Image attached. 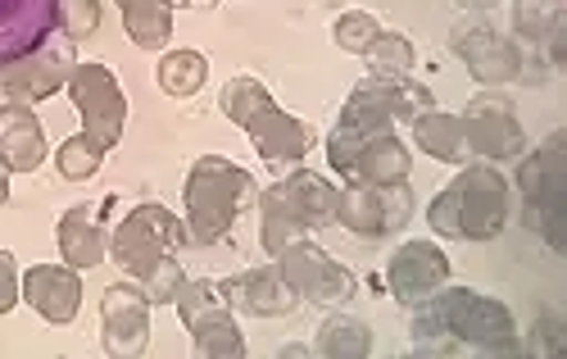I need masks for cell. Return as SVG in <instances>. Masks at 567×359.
Segmentation results:
<instances>
[{
    "label": "cell",
    "instance_id": "6da1fadb",
    "mask_svg": "<svg viewBox=\"0 0 567 359\" xmlns=\"http://www.w3.org/2000/svg\"><path fill=\"white\" fill-rule=\"evenodd\" d=\"M413 309V346L417 350H454L472 346L482 355H523V332H517L513 309L495 296H482L472 287H441Z\"/></svg>",
    "mask_w": 567,
    "mask_h": 359
},
{
    "label": "cell",
    "instance_id": "7a4b0ae2",
    "mask_svg": "<svg viewBox=\"0 0 567 359\" xmlns=\"http://www.w3.org/2000/svg\"><path fill=\"white\" fill-rule=\"evenodd\" d=\"M427 223L436 237L454 242H495L508 223V183L486 160L463 164L454 183L427 205Z\"/></svg>",
    "mask_w": 567,
    "mask_h": 359
},
{
    "label": "cell",
    "instance_id": "3957f363",
    "mask_svg": "<svg viewBox=\"0 0 567 359\" xmlns=\"http://www.w3.org/2000/svg\"><path fill=\"white\" fill-rule=\"evenodd\" d=\"M218 110L246 132V137L255 142V151H259V160H268V164H296V160H305L313 151V127L281 110L268 96V86L259 78H250V73L231 78L223 86Z\"/></svg>",
    "mask_w": 567,
    "mask_h": 359
},
{
    "label": "cell",
    "instance_id": "277c9868",
    "mask_svg": "<svg viewBox=\"0 0 567 359\" xmlns=\"http://www.w3.org/2000/svg\"><path fill=\"white\" fill-rule=\"evenodd\" d=\"M255 196V177L231 164L223 155H200L186 173V187H182V201H186V237L196 246H214L231 233L236 214H241Z\"/></svg>",
    "mask_w": 567,
    "mask_h": 359
},
{
    "label": "cell",
    "instance_id": "5b68a950",
    "mask_svg": "<svg viewBox=\"0 0 567 359\" xmlns=\"http://www.w3.org/2000/svg\"><path fill=\"white\" fill-rule=\"evenodd\" d=\"M177 314L186 332H192V350L200 359H241L246 355V337H241V324H236L231 305L223 300V287L209 283V278H186L182 291H177Z\"/></svg>",
    "mask_w": 567,
    "mask_h": 359
},
{
    "label": "cell",
    "instance_id": "8992f818",
    "mask_svg": "<svg viewBox=\"0 0 567 359\" xmlns=\"http://www.w3.org/2000/svg\"><path fill=\"white\" fill-rule=\"evenodd\" d=\"M182 246V223L173 218V209L146 201V205H132L123 214V223L114 228L110 237V250H114V264L127 268V274L141 283L151 274V268H159L168 255H177Z\"/></svg>",
    "mask_w": 567,
    "mask_h": 359
},
{
    "label": "cell",
    "instance_id": "52a82bcc",
    "mask_svg": "<svg viewBox=\"0 0 567 359\" xmlns=\"http://www.w3.org/2000/svg\"><path fill=\"white\" fill-rule=\"evenodd\" d=\"M382 132H395V114L386 105V92H382V78L368 73L350 101L341 105V119L332 127V137H327V164H332L341 177H350V164L354 155L363 151V142L382 137Z\"/></svg>",
    "mask_w": 567,
    "mask_h": 359
},
{
    "label": "cell",
    "instance_id": "ba28073f",
    "mask_svg": "<svg viewBox=\"0 0 567 359\" xmlns=\"http://www.w3.org/2000/svg\"><path fill=\"white\" fill-rule=\"evenodd\" d=\"M64 92L73 96V105L82 114L86 137L105 151H114L123 142V123H127V96H123L114 69L110 64H73Z\"/></svg>",
    "mask_w": 567,
    "mask_h": 359
},
{
    "label": "cell",
    "instance_id": "9c48e42d",
    "mask_svg": "<svg viewBox=\"0 0 567 359\" xmlns=\"http://www.w3.org/2000/svg\"><path fill=\"white\" fill-rule=\"evenodd\" d=\"M413 218V192L409 183H391V187H363V183H346L337 192V223L346 233L377 242L400 233Z\"/></svg>",
    "mask_w": 567,
    "mask_h": 359
},
{
    "label": "cell",
    "instance_id": "30bf717a",
    "mask_svg": "<svg viewBox=\"0 0 567 359\" xmlns=\"http://www.w3.org/2000/svg\"><path fill=\"white\" fill-rule=\"evenodd\" d=\"M458 123H463L467 155H482L486 164H504V160L527 155V132L517 123L513 101H504L499 92L472 96L467 110L458 114Z\"/></svg>",
    "mask_w": 567,
    "mask_h": 359
},
{
    "label": "cell",
    "instance_id": "8fae6325",
    "mask_svg": "<svg viewBox=\"0 0 567 359\" xmlns=\"http://www.w3.org/2000/svg\"><path fill=\"white\" fill-rule=\"evenodd\" d=\"M281 278L291 283V291L309 305H346L359 291V278L350 274L346 264H337L322 246H313L309 237L291 242L287 250L277 255Z\"/></svg>",
    "mask_w": 567,
    "mask_h": 359
},
{
    "label": "cell",
    "instance_id": "7c38bea8",
    "mask_svg": "<svg viewBox=\"0 0 567 359\" xmlns=\"http://www.w3.org/2000/svg\"><path fill=\"white\" fill-rule=\"evenodd\" d=\"M73 47H78V41H69L60 32V37L45 41V47H37L32 55L6 64V69H0V92H6L10 101H23V105L51 101L55 92H64V86H69V73L78 64Z\"/></svg>",
    "mask_w": 567,
    "mask_h": 359
},
{
    "label": "cell",
    "instance_id": "4fadbf2b",
    "mask_svg": "<svg viewBox=\"0 0 567 359\" xmlns=\"http://www.w3.org/2000/svg\"><path fill=\"white\" fill-rule=\"evenodd\" d=\"M450 47L458 51V60L467 64V73L482 86H504V82H523V51L517 41H508L504 32H495L486 19H463L450 32Z\"/></svg>",
    "mask_w": 567,
    "mask_h": 359
},
{
    "label": "cell",
    "instance_id": "5bb4252c",
    "mask_svg": "<svg viewBox=\"0 0 567 359\" xmlns=\"http://www.w3.org/2000/svg\"><path fill=\"white\" fill-rule=\"evenodd\" d=\"M101 346L114 359H141L151 350V300L132 283H114L101 300Z\"/></svg>",
    "mask_w": 567,
    "mask_h": 359
},
{
    "label": "cell",
    "instance_id": "9a60e30c",
    "mask_svg": "<svg viewBox=\"0 0 567 359\" xmlns=\"http://www.w3.org/2000/svg\"><path fill=\"white\" fill-rule=\"evenodd\" d=\"M60 32V0H0V69Z\"/></svg>",
    "mask_w": 567,
    "mask_h": 359
},
{
    "label": "cell",
    "instance_id": "2e32d148",
    "mask_svg": "<svg viewBox=\"0 0 567 359\" xmlns=\"http://www.w3.org/2000/svg\"><path fill=\"white\" fill-rule=\"evenodd\" d=\"M450 283V255L436 242H404L386 264V287L400 305H417Z\"/></svg>",
    "mask_w": 567,
    "mask_h": 359
},
{
    "label": "cell",
    "instance_id": "e0dca14e",
    "mask_svg": "<svg viewBox=\"0 0 567 359\" xmlns=\"http://www.w3.org/2000/svg\"><path fill=\"white\" fill-rule=\"evenodd\" d=\"M23 287V300L41 314L45 324H73L78 319V309H82V278H78V268L73 264H32L28 274L19 278Z\"/></svg>",
    "mask_w": 567,
    "mask_h": 359
},
{
    "label": "cell",
    "instance_id": "ac0fdd59",
    "mask_svg": "<svg viewBox=\"0 0 567 359\" xmlns=\"http://www.w3.org/2000/svg\"><path fill=\"white\" fill-rule=\"evenodd\" d=\"M223 300L231 309H246L255 319H287V314L300 305V296L291 291V283L281 278L277 264H259V268H246L236 278H223Z\"/></svg>",
    "mask_w": 567,
    "mask_h": 359
},
{
    "label": "cell",
    "instance_id": "d6986e66",
    "mask_svg": "<svg viewBox=\"0 0 567 359\" xmlns=\"http://www.w3.org/2000/svg\"><path fill=\"white\" fill-rule=\"evenodd\" d=\"M45 155H51V146H45V132H41L32 105H23V101L0 105V164L10 173H37L45 164Z\"/></svg>",
    "mask_w": 567,
    "mask_h": 359
},
{
    "label": "cell",
    "instance_id": "ffe728a7",
    "mask_svg": "<svg viewBox=\"0 0 567 359\" xmlns=\"http://www.w3.org/2000/svg\"><path fill=\"white\" fill-rule=\"evenodd\" d=\"M409 168H413L409 146L395 137V132H382V137L363 142V151L354 155V164H350V177H346V183H363V187H391V183H409Z\"/></svg>",
    "mask_w": 567,
    "mask_h": 359
},
{
    "label": "cell",
    "instance_id": "44dd1931",
    "mask_svg": "<svg viewBox=\"0 0 567 359\" xmlns=\"http://www.w3.org/2000/svg\"><path fill=\"white\" fill-rule=\"evenodd\" d=\"M105 250H110V242H105L96 205H73V209L60 214V255H64V264H73L82 274V268L105 264Z\"/></svg>",
    "mask_w": 567,
    "mask_h": 359
},
{
    "label": "cell",
    "instance_id": "7402d4cb",
    "mask_svg": "<svg viewBox=\"0 0 567 359\" xmlns=\"http://www.w3.org/2000/svg\"><path fill=\"white\" fill-rule=\"evenodd\" d=\"M313 228H309V218L300 214V205L281 192V183L277 187H268L264 196H259V246L277 259L281 250H287L291 242H300V237H309Z\"/></svg>",
    "mask_w": 567,
    "mask_h": 359
},
{
    "label": "cell",
    "instance_id": "603a6c76",
    "mask_svg": "<svg viewBox=\"0 0 567 359\" xmlns=\"http://www.w3.org/2000/svg\"><path fill=\"white\" fill-rule=\"evenodd\" d=\"M413 142H417V151H427L441 164H463L467 160V142H463L458 114H445L436 105L413 119Z\"/></svg>",
    "mask_w": 567,
    "mask_h": 359
},
{
    "label": "cell",
    "instance_id": "cb8c5ba5",
    "mask_svg": "<svg viewBox=\"0 0 567 359\" xmlns=\"http://www.w3.org/2000/svg\"><path fill=\"white\" fill-rule=\"evenodd\" d=\"M123 28L141 51H164L173 41V0H114Z\"/></svg>",
    "mask_w": 567,
    "mask_h": 359
},
{
    "label": "cell",
    "instance_id": "d4e9b609",
    "mask_svg": "<svg viewBox=\"0 0 567 359\" xmlns=\"http://www.w3.org/2000/svg\"><path fill=\"white\" fill-rule=\"evenodd\" d=\"M281 192H287V196L300 205V214L309 218L313 233H318V228H332V223H337V192H341V187H332L322 173L296 168L291 177H281Z\"/></svg>",
    "mask_w": 567,
    "mask_h": 359
},
{
    "label": "cell",
    "instance_id": "484cf974",
    "mask_svg": "<svg viewBox=\"0 0 567 359\" xmlns=\"http://www.w3.org/2000/svg\"><path fill=\"white\" fill-rule=\"evenodd\" d=\"M313 350L322 359H368L372 355V328L363 319H354V314H327Z\"/></svg>",
    "mask_w": 567,
    "mask_h": 359
},
{
    "label": "cell",
    "instance_id": "4316f807",
    "mask_svg": "<svg viewBox=\"0 0 567 359\" xmlns=\"http://www.w3.org/2000/svg\"><path fill=\"white\" fill-rule=\"evenodd\" d=\"M155 82H159V92L173 96V101H186V96H196L200 86L209 82V60L200 51H168L155 69Z\"/></svg>",
    "mask_w": 567,
    "mask_h": 359
},
{
    "label": "cell",
    "instance_id": "83f0119b",
    "mask_svg": "<svg viewBox=\"0 0 567 359\" xmlns=\"http://www.w3.org/2000/svg\"><path fill=\"white\" fill-rule=\"evenodd\" d=\"M101 164H105V146H96L86 132L60 142V151H55V168H60V177H69V183H86V177H96Z\"/></svg>",
    "mask_w": 567,
    "mask_h": 359
},
{
    "label": "cell",
    "instance_id": "f1b7e54d",
    "mask_svg": "<svg viewBox=\"0 0 567 359\" xmlns=\"http://www.w3.org/2000/svg\"><path fill=\"white\" fill-rule=\"evenodd\" d=\"M368 64H372V73H413V41L404 37V32H377V41L368 47V55H363Z\"/></svg>",
    "mask_w": 567,
    "mask_h": 359
},
{
    "label": "cell",
    "instance_id": "f546056e",
    "mask_svg": "<svg viewBox=\"0 0 567 359\" xmlns=\"http://www.w3.org/2000/svg\"><path fill=\"white\" fill-rule=\"evenodd\" d=\"M377 32H382V23H377L372 14H363V10H350V14H341V19L332 23V41H337L346 55H368V47L377 41Z\"/></svg>",
    "mask_w": 567,
    "mask_h": 359
},
{
    "label": "cell",
    "instance_id": "4dcf8cb0",
    "mask_svg": "<svg viewBox=\"0 0 567 359\" xmlns=\"http://www.w3.org/2000/svg\"><path fill=\"white\" fill-rule=\"evenodd\" d=\"M182 283H186L182 264H177V255H168L159 268H151V274L141 278V291H146V300H151V305H173V300H177V291H182Z\"/></svg>",
    "mask_w": 567,
    "mask_h": 359
},
{
    "label": "cell",
    "instance_id": "1f68e13d",
    "mask_svg": "<svg viewBox=\"0 0 567 359\" xmlns=\"http://www.w3.org/2000/svg\"><path fill=\"white\" fill-rule=\"evenodd\" d=\"M101 28V6L96 0H60V32L69 41H86Z\"/></svg>",
    "mask_w": 567,
    "mask_h": 359
},
{
    "label": "cell",
    "instance_id": "d6a6232c",
    "mask_svg": "<svg viewBox=\"0 0 567 359\" xmlns=\"http://www.w3.org/2000/svg\"><path fill=\"white\" fill-rule=\"evenodd\" d=\"M23 300V287H19V264L10 250H0V319Z\"/></svg>",
    "mask_w": 567,
    "mask_h": 359
},
{
    "label": "cell",
    "instance_id": "836d02e7",
    "mask_svg": "<svg viewBox=\"0 0 567 359\" xmlns=\"http://www.w3.org/2000/svg\"><path fill=\"white\" fill-rule=\"evenodd\" d=\"M532 350H540V355H558V350H563V337H558V319H554V314H545V319H540V337L532 341Z\"/></svg>",
    "mask_w": 567,
    "mask_h": 359
},
{
    "label": "cell",
    "instance_id": "e575fe53",
    "mask_svg": "<svg viewBox=\"0 0 567 359\" xmlns=\"http://www.w3.org/2000/svg\"><path fill=\"white\" fill-rule=\"evenodd\" d=\"M458 6H463V10H477V14H486V10H495V6H499V0H458Z\"/></svg>",
    "mask_w": 567,
    "mask_h": 359
},
{
    "label": "cell",
    "instance_id": "d590c367",
    "mask_svg": "<svg viewBox=\"0 0 567 359\" xmlns=\"http://www.w3.org/2000/svg\"><path fill=\"white\" fill-rule=\"evenodd\" d=\"M6 201H10V168L0 164V205H6Z\"/></svg>",
    "mask_w": 567,
    "mask_h": 359
},
{
    "label": "cell",
    "instance_id": "8d00e7d4",
    "mask_svg": "<svg viewBox=\"0 0 567 359\" xmlns=\"http://www.w3.org/2000/svg\"><path fill=\"white\" fill-rule=\"evenodd\" d=\"M173 6H200V0H173Z\"/></svg>",
    "mask_w": 567,
    "mask_h": 359
}]
</instances>
